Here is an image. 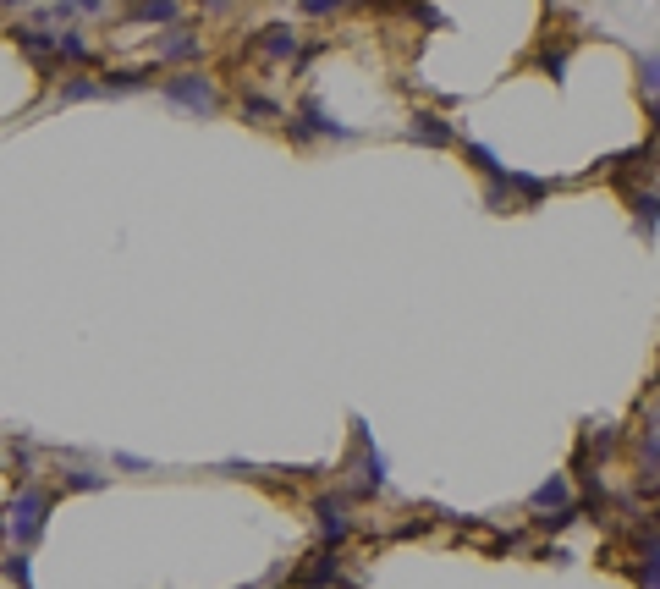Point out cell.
I'll use <instances>...</instances> for the list:
<instances>
[{
    "instance_id": "1",
    "label": "cell",
    "mask_w": 660,
    "mask_h": 589,
    "mask_svg": "<svg viewBox=\"0 0 660 589\" xmlns=\"http://www.w3.org/2000/svg\"><path fill=\"white\" fill-rule=\"evenodd\" d=\"M50 507H55V496L44 485H22L17 490V501L6 507V540L11 545H22V551H33L39 545V534H44V523H50Z\"/></svg>"
},
{
    "instance_id": "2",
    "label": "cell",
    "mask_w": 660,
    "mask_h": 589,
    "mask_svg": "<svg viewBox=\"0 0 660 589\" xmlns=\"http://www.w3.org/2000/svg\"><path fill=\"white\" fill-rule=\"evenodd\" d=\"M160 94L176 105V111H187V116H215L220 111L215 78H209V72H198V67H176L171 78L160 83Z\"/></svg>"
},
{
    "instance_id": "3",
    "label": "cell",
    "mask_w": 660,
    "mask_h": 589,
    "mask_svg": "<svg viewBox=\"0 0 660 589\" xmlns=\"http://www.w3.org/2000/svg\"><path fill=\"white\" fill-rule=\"evenodd\" d=\"M286 138H292V144H314V138H358V127L336 122V116L308 94V100L297 105V116H286Z\"/></svg>"
},
{
    "instance_id": "4",
    "label": "cell",
    "mask_w": 660,
    "mask_h": 589,
    "mask_svg": "<svg viewBox=\"0 0 660 589\" xmlns=\"http://www.w3.org/2000/svg\"><path fill=\"white\" fill-rule=\"evenodd\" d=\"M204 50H209L204 34H198V28H182V23H171L165 39H154V61H165V67H198Z\"/></svg>"
},
{
    "instance_id": "5",
    "label": "cell",
    "mask_w": 660,
    "mask_h": 589,
    "mask_svg": "<svg viewBox=\"0 0 660 589\" xmlns=\"http://www.w3.org/2000/svg\"><path fill=\"white\" fill-rule=\"evenodd\" d=\"M352 490L358 496H374V490H385V452H374L369 430H363L358 419V457H352Z\"/></svg>"
},
{
    "instance_id": "6",
    "label": "cell",
    "mask_w": 660,
    "mask_h": 589,
    "mask_svg": "<svg viewBox=\"0 0 660 589\" xmlns=\"http://www.w3.org/2000/svg\"><path fill=\"white\" fill-rule=\"evenodd\" d=\"M253 50H259L264 61H303L308 50H303V39H297V28H286V23H270V28H259V39H253Z\"/></svg>"
},
{
    "instance_id": "7",
    "label": "cell",
    "mask_w": 660,
    "mask_h": 589,
    "mask_svg": "<svg viewBox=\"0 0 660 589\" xmlns=\"http://www.w3.org/2000/svg\"><path fill=\"white\" fill-rule=\"evenodd\" d=\"M314 523H319V534H325V545H341L352 534L347 496H314Z\"/></svg>"
},
{
    "instance_id": "8",
    "label": "cell",
    "mask_w": 660,
    "mask_h": 589,
    "mask_svg": "<svg viewBox=\"0 0 660 589\" xmlns=\"http://www.w3.org/2000/svg\"><path fill=\"white\" fill-rule=\"evenodd\" d=\"M407 138H413V144H424V149H451V144H457V133H451V122L440 111H413Z\"/></svg>"
},
{
    "instance_id": "9",
    "label": "cell",
    "mask_w": 660,
    "mask_h": 589,
    "mask_svg": "<svg viewBox=\"0 0 660 589\" xmlns=\"http://www.w3.org/2000/svg\"><path fill=\"white\" fill-rule=\"evenodd\" d=\"M127 6H132L127 23H160V28L182 23V0H127Z\"/></svg>"
},
{
    "instance_id": "10",
    "label": "cell",
    "mask_w": 660,
    "mask_h": 589,
    "mask_svg": "<svg viewBox=\"0 0 660 589\" xmlns=\"http://www.w3.org/2000/svg\"><path fill=\"white\" fill-rule=\"evenodd\" d=\"M55 100L61 105H83V100H105V83L99 78H83V72H66L61 83H55Z\"/></svg>"
},
{
    "instance_id": "11",
    "label": "cell",
    "mask_w": 660,
    "mask_h": 589,
    "mask_svg": "<svg viewBox=\"0 0 660 589\" xmlns=\"http://www.w3.org/2000/svg\"><path fill=\"white\" fill-rule=\"evenodd\" d=\"M506 188L517 193V210H534L539 199H545L556 182H545V177H528V171H506Z\"/></svg>"
},
{
    "instance_id": "12",
    "label": "cell",
    "mask_w": 660,
    "mask_h": 589,
    "mask_svg": "<svg viewBox=\"0 0 660 589\" xmlns=\"http://www.w3.org/2000/svg\"><path fill=\"white\" fill-rule=\"evenodd\" d=\"M105 100H127V94H149L154 89V78L149 72H105Z\"/></svg>"
},
{
    "instance_id": "13",
    "label": "cell",
    "mask_w": 660,
    "mask_h": 589,
    "mask_svg": "<svg viewBox=\"0 0 660 589\" xmlns=\"http://www.w3.org/2000/svg\"><path fill=\"white\" fill-rule=\"evenodd\" d=\"M567 501H572V479L567 474H550L545 485L528 496V507H534V512H550V507H567Z\"/></svg>"
},
{
    "instance_id": "14",
    "label": "cell",
    "mask_w": 660,
    "mask_h": 589,
    "mask_svg": "<svg viewBox=\"0 0 660 589\" xmlns=\"http://www.w3.org/2000/svg\"><path fill=\"white\" fill-rule=\"evenodd\" d=\"M88 39H83V28H61L55 34V61H66V67H88Z\"/></svg>"
},
{
    "instance_id": "15",
    "label": "cell",
    "mask_w": 660,
    "mask_h": 589,
    "mask_svg": "<svg viewBox=\"0 0 660 589\" xmlns=\"http://www.w3.org/2000/svg\"><path fill=\"white\" fill-rule=\"evenodd\" d=\"M633 221H638V232H644V237H655V226H660V193L655 188L633 193Z\"/></svg>"
},
{
    "instance_id": "16",
    "label": "cell",
    "mask_w": 660,
    "mask_h": 589,
    "mask_svg": "<svg viewBox=\"0 0 660 589\" xmlns=\"http://www.w3.org/2000/svg\"><path fill=\"white\" fill-rule=\"evenodd\" d=\"M242 122L270 127V122H286V111H281L275 100H264V94H242Z\"/></svg>"
},
{
    "instance_id": "17",
    "label": "cell",
    "mask_w": 660,
    "mask_h": 589,
    "mask_svg": "<svg viewBox=\"0 0 660 589\" xmlns=\"http://www.w3.org/2000/svg\"><path fill=\"white\" fill-rule=\"evenodd\" d=\"M534 61H539V67H545V72H550V78H567V61H572V39H556V45H550V39H545Z\"/></svg>"
},
{
    "instance_id": "18",
    "label": "cell",
    "mask_w": 660,
    "mask_h": 589,
    "mask_svg": "<svg viewBox=\"0 0 660 589\" xmlns=\"http://www.w3.org/2000/svg\"><path fill=\"white\" fill-rule=\"evenodd\" d=\"M61 490H105V474L88 463H72V468H61Z\"/></svg>"
},
{
    "instance_id": "19",
    "label": "cell",
    "mask_w": 660,
    "mask_h": 589,
    "mask_svg": "<svg viewBox=\"0 0 660 589\" xmlns=\"http://www.w3.org/2000/svg\"><path fill=\"white\" fill-rule=\"evenodd\" d=\"M462 155H468L473 166H479V177H484V182H490V177H506V166L495 160V149H484V144H462Z\"/></svg>"
},
{
    "instance_id": "20",
    "label": "cell",
    "mask_w": 660,
    "mask_h": 589,
    "mask_svg": "<svg viewBox=\"0 0 660 589\" xmlns=\"http://www.w3.org/2000/svg\"><path fill=\"white\" fill-rule=\"evenodd\" d=\"M638 94H644V100H655V94H660V56H655V50L638 56Z\"/></svg>"
},
{
    "instance_id": "21",
    "label": "cell",
    "mask_w": 660,
    "mask_h": 589,
    "mask_svg": "<svg viewBox=\"0 0 660 589\" xmlns=\"http://www.w3.org/2000/svg\"><path fill=\"white\" fill-rule=\"evenodd\" d=\"M352 0H297V12L303 17H336V12H347Z\"/></svg>"
},
{
    "instance_id": "22",
    "label": "cell",
    "mask_w": 660,
    "mask_h": 589,
    "mask_svg": "<svg viewBox=\"0 0 660 589\" xmlns=\"http://www.w3.org/2000/svg\"><path fill=\"white\" fill-rule=\"evenodd\" d=\"M6 578H17V584H28V578H33L28 551H22V545H17V556H6Z\"/></svg>"
},
{
    "instance_id": "23",
    "label": "cell",
    "mask_w": 660,
    "mask_h": 589,
    "mask_svg": "<svg viewBox=\"0 0 660 589\" xmlns=\"http://www.w3.org/2000/svg\"><path fill=\"white\" fill-rule=\"evenodd\" d=\"M110 463H116V468H132V474H149V457H138V452H116V457H110Z\"/></svg>"
},
{
    "instance_id": "24",
    "label": "cell",
    "mask_w": 660,
    "mask_h": 589,
    "mask_svg": "<svg viewBox=\"0 0 660 589\" xmlns=\"http://www.w3.org/2000/svg\"><path fill=\"white\" fill-rule=\"evenodd\" d=\"M220 474H231V479H248V474H259L253 463H220Z\"/></svg>"
},
{
    "instance_id": "25",
    "label": "cell",
    "mask_w": 660,
    "mask_h": 589,
    "mask_svg": "<svg viewBox=\"0 0 660 589\" xmlns=\"http://www.w3.org/2000/svg\"><path fill=\"white\" fill-rule=\"evenodd\" d=\"M644 430H655V435H660V402H655V408L644 413Z\"/></svg>"
},
{
    "instance_id": "26",
    "label": "cell",
    "mask_w": 660,
    "mask_h": 589,
    "mask_svg": "<svg viewBox=\"0 0 660 589\" xmlns=\"http://www.w3.org/2000/svg\"><path fill=\"white\" fill-rule=\"evenodd\" d=\"M655 523H660V512H655Z\"/></svg>"
}]
</instances>
